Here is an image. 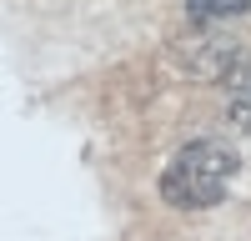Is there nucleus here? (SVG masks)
I'll use <instances>...</instances> for the list:
<instances>
[{
	"label": "nucleus",
	"mask_w": 251,
	"mask_h": 241,
	"mask_svg": "<svg viewBox=\"0 0 251 241\" xmlns=\"http://www.w3.org/2000/svg\"><path fill=\"white\" fill-rule=\"evenodd\" d=\"M231 181H236V151L221 141H191L171 156V166L161 176V196L176 211H206L226 201Z\"/></svg>",
	"instance_id": "nucleus-1"
},
{
	"label": "nucleus",
	"mask_w": 251,
	"mask_h": 241,
	"mask_svg": "<svg viewBox=\"0 0 251 241\" xmlns=\"http://www.w3.org/2000/svg\"><path fill=\"white\" fill-rule=\"evenodd\" d=\"M171 55L181 60L186 75H201V80H231L241 66V40H231L216 25H196V35H176L171 40Z\"/></svg>",
	"instance_id": "nucleus-2"
},
{
	"label": "nucleus",
	"mask_w": 251,
	"mask_h": 241,
	"mask_svg": "<svg viewBox=\"0 0 251 241\" xmlns=\"http://www.w3.org/2000/svg\"><path fill=\"white\" fill-rule=\"evenodd\" d=\"M226 91H231V120L251 131V60L236 66V75L226 80Z\"/></svg>",
	"instance_id": "nucleus-3"
},
{
	"label": "nucleus",
	"mask_w": 251,
	"mask_h": 241,
	"mask_svg": "<svg viewBox=\"0 0 251 241\" xmlns=\"http://www.w3.org/2000/svg\"><path fill=\"white\" fill-rule=\"evenodd\" d=\"M186 10H191L196 25H216V20H231V15L251 10V0H186Z\"/></svg>",
	"instance_id": "nucleus-4"
}]
</instances>
